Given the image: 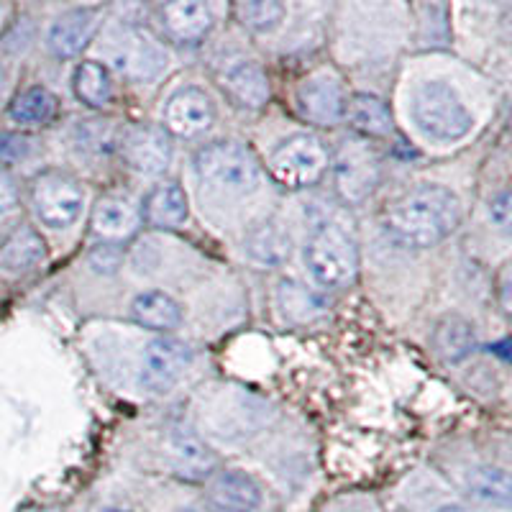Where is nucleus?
I'll return each mask as SVG.
<instances>
[{"instance_id":"nucleus-21","label":"nucleus","mask_w":512,"mask_h":512,"mask_svg":"<svg viewBox=\"0 0 512 512\" xmlns=\"http://www.w3.org/2000/svg\"><path fill=\"white\" fill-rule=\"evenodd\" d=\"M131 315L139 326L149 328V331H175L182 323V308L175 297L167 292H141L131 305Z\"/></svg>"},{"instance_id":"nucleus-15","label":"nucleus","mask_w":512,"mask_h":512,"mask_svg":"<svg viewBox=\"0 0 512 512\" xmlns=\"http://www.w3.org/2000/svg\"><path fill=\"white\" fill-rule=\"evenodd\" d=\"M208 497L221 512H254L262 505V487L246 472L226 469L210 477Z\"/></svg>"},{"instance_id":"nucleus-28","label":"nucleus","mask_w":512,"mask_h":512,"mask_svg":"<svg viewBox=\"0 0 512 512\" xmlns=\"http://www.w3.org/2000/svg\"><path fill=\"white\" fill-rule=\"evenodd\" d=\"M280 305L290 318H295V313H300V318H310V310L318 308V300L313 292H308V287L297 285V282H282Z\"/></svg>"},{"instance_id":"nucleus-29","label":"nucleus","mask_w":512,"mask_h":512,"mask_svg":"<svg viewBox=\"0 0 512 512\" xmlns=\"http://www.w3.org/2000/svg\"><path fill=\"white\" fill-rule=\"evenodd\" d=\"M29 152V141L24 136L0 134V159H18Z\"/></svg>"},{"instance_id":"nucleus-22","label":"nucleus","mask_w":512,"mask_h":512,"mask_svg":"<svg viewBox=\"0 0 512 512\" xmlns=\"http://www.w3.org/2000/svg\"><path fill=\"white\" fill-rule=\"evenodd\" d=\"M433 349L448 364L466 359L477 349V333L474 326L461 315H446L433 331Z\"/></svg>"},{"instance_id":"nucleus-5","label":"nucleus","mask_w":512,"mask_h":512,"mask_svg":"<svg viewBox=\"0 0 512 512\" xmlns=\"http://www.w3.org/2000/svg\"><path fill=\"white\" fill-rule=\"evenodd\" d=\"M269 175L287 190H303L326 177L331 169L328 146L313 134H292L274 146L267 159Z\"/></svg>"},{"instance_id":"nucleus-3","label":"nucleus","mask_w":512,"mask_h":512,"mask_svg":"<svg viewBox=\"0 0 512 512\" xmlns=\"http://www.w3.org/2000/svg\"><path fill=\"white\" fill-rule=\"evenodd\" d=\"M305 262L318 285L341 290L359 274V246L344 226L320 223L305 244Z\"/></svg>"},{"instance_id":"nucleus-2","label":"nucleus","mask_w":512,"mask_h":512,"mask_svg":"<svg viewBox=\"0 0 512 512\" xmlns=\"http://www.w3.org/2000/svg\"><path fill=\"white\" fill-rule=\"evenodd\" d=\"M195 175L221 195H249L259 187L262 169L254 152L239 141H213L195 154Z\"/></svg>"},{"instance_id":"nucleus-13","label":"nucleus","mask_w":512,"mask_h":512,"mask_svg":"<svg viewBox=\"0 0 512 512\" xmlns=\"http://www.w3.org/2000/svg\"><path fill=\"white\" fill-rule=\"evenodd\" d=\"M218 85L223 93L241 108L259 111L269 103L267 72L254 59H231L218 72Z\"/></svg>"},{"instance_id":"nucleus-11","label":"nucleus","mask_w":512,"mask_h":512,"mask_svg":"<svg viewBox=\"0 0 512 512\" xmlns=\"http://www.w3.org/2000/svg\"><path fill=\"white\" fill-rule=\"evenodd\" d=\"M164 131L169 136H180V139H195L205 134L213 121H216V108L210 103L208 93L195 85L175 90L164 103Z\"/></svg>"},{"instance_id":"nucleus-16","label":"nucleus","mask_w":512,"mask_h":512,"mask_svg":"<svg viewBox=\"0 0 512 512\" xmlns=\"http://www.w3.org/2000/svg\"><path fill=\"white\" fill-rule=\"evenodd\" d=\"M169 459H172V469L177 477L187 479V482H203V479L213 477L218 469L216 454L190 431L172 433Z\"/></svg>"},{"instance_id":"nucleus-10","label":"nucleus","mask_w":512,"mask_h":512,"mask_svg":"<svg viewBox=\"0 0 512 512\" xmlns=\"http://www.w3.org/2000/svg\"><path fill=\"white\" fill-rule=\"evenodd\" d=\"M297 111L315 126L331 128L344 121L346 93L333 72H318L297 88Z\"/></svg>"},{"instance_id":"nucleus-8","label":"nucleus","mask_w":512,"mask_h":512,"mask_svg":"<svg viewBox=\"0 0 512 512\" xmlns=\"http://www.w3.org/2000/svg\"><path fill=\"white\" fill-rule=\"evenodd\" d=\"M192 361L190 346L172 336H159L149 341L141 361V382L149 392L164 395L175 387Z\"/></svg>"},{"instance_id":"nucleus-7","label":"nucleus","mask_w":512,"mask_h":512,"mask_svg":"<svg viewBox=\"0 0 512 512\" xmlns=\"http://www.w3.org/2000/svg\"><path fill=\"white\" fill-rule=\"evenodd\" d=\"M331 172L338 198L349 205L364 203L382 180V159L369 141L351 139L331 154Z\"/></svg>"},{"instance_id":"nucleus-30","label":"nucleus","mask_w":512,"mask_h":512,"mask_svg":"<svg viewBox=\"0 0 512 512\" xmlns=\"http://www.w3.org/2000/svg\"><path fill=\"white\" fill-rule=\"evenodd\" d=\"M489 216H492V221H495L502 231H507V226H510V195H507V190H502L500 195L489 203Z\"/></svg>"},{"instance_id":"nucleus-12","label":"nucleus","mask_w":512,"mask_h":512,"mask_svg":"<svg viewBox=\"0 0 512 512\" xmlns=\"http://www.w3.org/2000/svg\"><path fill=\"white\" fill-rule=\"evenodd\" d=\"M141 228V208L123 192L100 195L90 213V231L103 244H123Z\"/></svg>"},{"instance_id":"nucleus-34","label":"nucleus","mask_w":512,"mask_h":512,"mask_svg":"<svg viewBox=\"0 0 512 512\" xmlns=\"http://www.w3.org/2000/svg\"><path fill=\"white\" fill-rule=\"evenodd\" d=\"M185 512H200V510H185Z\"/></svg>"},{"instance_id":"nucleus-4","label":"nucleus","mask_w":512,"mask_h":512,"mask_svg":"<svg viewBox=\"0 0 512 512\" xmlns=\"http://www.w3.org/2000/svg\"><path fill=\"white\" fill-rule=\"evenodd\" d=\"M413 121L428 139L459 141L474 126V116L446 82H425L413 93Z\"/></svg>"},{"instance_id":"nucleus-6","label":"nucleus","mask_w":512,"mask_h":512,"mask_svg":"<svg viewBox=\"0 0 512 512\" xmlns=\"http://www.w3.org/2000/svg\"><path fill=\"white\" fill-rule=\"evenodd\" d=\"M29 200L34 216L44 226L59 231V228H70L80 218L82 205H85V190L70 172L44 169L31 180Z\"/></svg>"},{"instance_id":"nucleus-33","label":"nucleus","mask_w":512,"mask_h":512,"mask_svg":"<svg viewBox=\"0 0 512 512\" xmlns=\"http://www.w3.org/2000/svg\"><path fill=\"white\" fill-rule=\"evenodd\" d=\"M103 512H128V510H118V507H111V510H103Z\"/></svg>"},{"instance_id":"nucleus-9","label":"nucleus","mask_w":512,"mask_h":512,"mask_svg":"<svg viewBox=\"0 0 512 512\" xmlns=\"http://www.w3.org/2000/svg\"><path fill=\"white\" fill-rule=\"evenodd\" d=\"M118 146L128 167L139 175H162L175 157L172 139L162 126H131L121 134Z\"/></svg>"},{"instance_id":"nucleus-26","label":"nucleus","mask_w":512,"mask_h":512,"mask_svg":"<svg viewBox=\"0 0 512 512\" xmlns=\"http://www.w3.org/2000/svg\"><path fill=\"white\" fill-rule=\"evenodd\" d=\"M233 11L246 29L256 31V34H267L282 24L287 8L277 0H249V3H239Z\"/></svg>"},{"instance_id":"nucleus-27","label":"nucleus","mask_w":512,"mask_h":512,"mask_svg":"<svg viewBox=\"0 0 512 512\" xmlns=\"http://www.w3.org/2000/svg\"><path fill=\"white\" fill-rule=\"evenodd\" d=\"M474 495L484 502L507 505L510 502V477L502 469H479L472 482Z\"/></svg>"},{"instance_id":"nucleus-24","label":"nucleus","mask_w":512,"mask_h":512,"mask_svg":"<svg viewBox=\"0 0 512 512\" xmlns=\"http://www.w3.org/2000/svg\"><path fill=\"white\" fill-rule=\"evenodd\" d=\"M44 259V241L34 228H18L0 249V267L11 274H24Z\"/></svg>"},{"instance_id":"nucleus-31","label":"nucleus","mask_w":512,"mask_h":512,"mask_svg":"<svg viewBox=\"0 0 512 512\" xmlns=\"http://www.w3.org/2000/svg\"><path fill=\"white\" fill-rule=\"evenodd\" d=\"M18 203V187L6 169L0 167V213L11 210Z\"/></svg>"},{"instance_id":"nucleus-20","label":"nucleus","mask_w":512,"mask_h":512,"mask_svg":"<svg viewBox=\"0 0 512 512\" xmlns=\"http://www.w3.org/2000/svg\"><path fill=\"white\" fill-rule=\"evenodd\" d=\"M246 254L254 259L256 264H282L290 259L292 254V236L287 233V228L277 221H264L259 226L251 228L246 233Z\"/></svg>"},{"instance_id":"nucleus-17","label":"nucleus","mask_w":512,"mask_h":512,"mask_svg":"<svg viewBox=\"0 0 512 512\" xmlns=\"http://www.w3.org/2000/svg\"><path fill=\"white\" fill-rule=\"evenodd\" d=\"M187 218H190V200L177 182H162V185L152 187L141 203V221L162 228V231L182 228Z\"/></svg>"},{"instance_id":"nucleus-1","label":"nucleus","mask_w":512,"mask_h":512,"mask_svg":"<svg viewBox=\"0 0 512 512\" xmlns=\"http://www.w3.org/2000/svg\"><path fill=\"white\" fill-rule=\"evenodd\" d=\"M459 221L461 205L454 192L441 185H420L384 210L382 228L402 249H431L448 239Z\"/></svg>"},{"instance_id":"nucleus-18","label":"nucleus","mask_w":512,"mask_h":512,"mask_svg":"<svg viewBox=\"0 0 512 512\" xmlns=\"http://www.w3.org/2000/svg\"><path fill=\"white\" fill-rule=\"evenodd\" d=\"M344 121H349L364 141L387 139L395 128L387 103L372 93H354L351 98H346Z\"/></svg>"},{"instance_id":"nucleus-19","label":"nucleus","mask_w":512,"mask_h":512,"mask_svg":"<svg viewBox=\"0 0 512 512\" xmlns=\"http://www.w3.org/2000/svg\"><path fill=\"white\" fill-rule=\"evenodd\" d=\"M159 13H162L164 31L177 41H198L213 29V11L198 0L164 3Z\"/></svg>"},{"instance_id":"nucleus-14","label":"nucleus","mask_w":512,"mask_h":512,"mask_svg":"<svg viewBox=\"0 0 512 512\" xmlns=\"http://www.w3.org/2000/svg\"><path fill=\"white\" fill-rule=\"evenodd\" d=\"M98 24V8H72L62 13L49 29V49L59 59L77 57L93 41Z\"/></svg>"},{"instance_id":"nucleus-23","label":"nucleus","mask_w":512,"mask_h":512,"mask_svg":"<svg viewBox=\"0 0 512 512\" xmlns=\"http://www.w3.org/2000/svg\"><path fill=\"white\" fill-rule=\"evenodd\" d=\"M72 90L80 103L90 108H105L113 100L111 70L100 62H80L72 75Z\"/></svg>"},{"instance_id":"nucleus-25","label":"nucleus","mask_w":512,"mask_h":512,"mask_svg":"<svg viewBox=\"0 0 512 512\" xmlns=\"http://www.w3.org/2000/svg\"><path fill=\"white\" fill-rule=\"evenodd\" d=\"M11 118L21 126H41V123H49L57 113V98L49 93L47 88L34 85V88H26L13 98L11 108H8Z\"/></svg>"},{"instance_id":"nucleus-32","label":"nucleus","mask_w":512,"mask_h":512,"mask_svg":"<svg viewBox=\"0 0 512 512\" xmlns=\"http://www.w3.org/2000/svg\"><path fill=\"white\" fill-rule=\"evenodd\" d=\"M436 512H464V510H461L459 505H446V507H438Z\"/></svg>"}]
</instances>
